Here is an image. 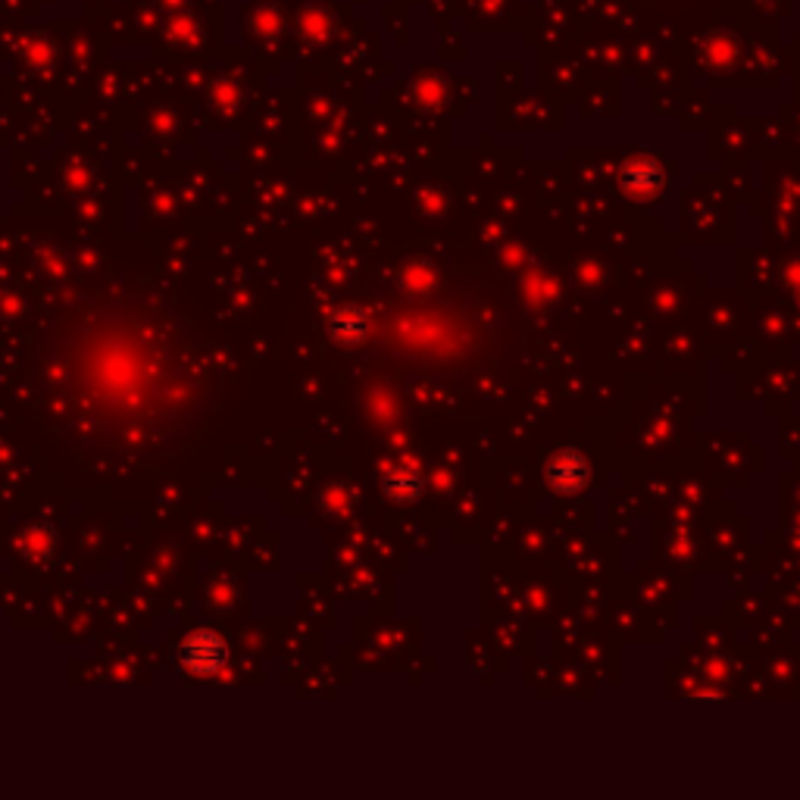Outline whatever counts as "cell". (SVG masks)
I'll return each mask as SVG.
<instances>
[{
  "label": "cell",
  "mask_w": 800,
  "mask_h": 800,
  "mask_svg": "<svg viewBox=\"0 0 800 800\" xmlns=\"http://www.w3.org/2000/svg\"><path fill=\"white\" fill-rule=\"evenodd\" d=\"M182 660L194 673H216L226 660V648L213 635H194L188 644L182 648Z\"/></svg>",
  "instance_id": "1"
},
{
  "label": "cell",
  "mask_w": 800,
  "mask_h": 800,
  "mask_svg": "<svg viewBox=\"0 0 800 800\" xmlns=\"http://www.w3.org/2000/svg\"><path fill=\"white\" fill-rule=\"evenodd\" d=\"M385 491H388L391 498H398V501L413 498V494H416V479H413V472H400V469H395V472L385 479Z\"/></svg>",
  "instance_id": "2"
},
{
  "label": "cell",
  "mask_w": 800,
  "mask_h": 800,
  "mask_svg": "<svg viewBox=\"0 0 800 800\" xmlns=\"http://www.w3.org/2000/svg\"><path fill=\"white\" fill-rule=\"evenodd\" d=\"M351 332H354V335H363V319H351V317L335 319V335L347 338Z\"/></svg>",
  "instance_id": "3"
}]
</instances>
